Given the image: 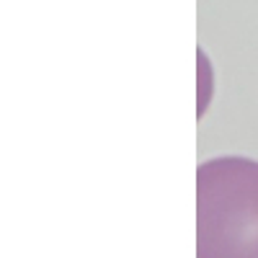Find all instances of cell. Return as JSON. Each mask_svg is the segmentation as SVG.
Returning a JSON list of instances; mask_svg holds the SVG:
<instances>
[{"mask_svg":"<svg viewBox=\"0 0 258 258\" xmlns=\"http://www.w3.org/2000/svg\"><path fill=\"white\" fill-rule=\"evenodd\" d=\"M197 258H258V160L222 155L197 168Z\"/></svg>","mask_w":258,"mask_h":258,"instance_id":"1","label":"cell"}]
</instances>
